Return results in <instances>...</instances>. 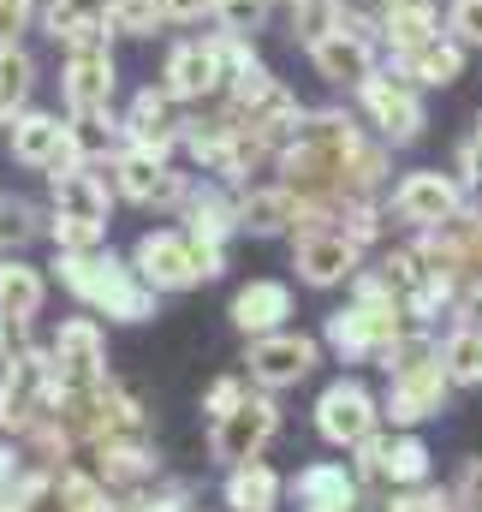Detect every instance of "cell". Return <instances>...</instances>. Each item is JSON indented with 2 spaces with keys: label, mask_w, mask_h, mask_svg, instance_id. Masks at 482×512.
I'll use <instances>...</instances> for the list:
<instances>
[{
  "label": "cell",
  "mask_w": 482,
  "mask_h": 512,
  "mask_svg": "<svg viewBox=\"0 0 482 512\" xmlns=\"http://www.w3.org/2000/svg\"><path fill=\"white\" fill-rule=\"evenodd\" d=\"M280 185L298 191V203L316 197H369L387 179V143L363 137V126L340 108L304 114L298 131L286 137V149L274 155Z\"/></svg>",
  "instance_id": "obj_1"
},
{
  "label": "cell",
  "mask_w": 482,
  "mask_h": 512,
  "mask_svg": "<svg viewBox=\"0 0 482 512\" xmlns=\"http://www.w3.org/2000/svg\"><path fill=\"white\" fill-rule=\"evenodd\" d=\"M60 280L72 298H84L90 310H102L114 322H149L155 316V286L114 251H60Z\"/></svg>",
  "instance_id": "obj_2"
},
{
  "label": "cell",
  "mask_w": 482,
  "mask_h": 512,
  "mask_svg": "<svg viewBox=\"0 0 482 512\" xmlns=\"http://www.w3.org/2000/svg\"><path fill=\"white\" fill-rule=\"evenodd\" d=\"M131 268L155 286V292H191L197 280H215L221 274V245H203L191 239L185 227H155L137 239Z\"/></svg>",
  "instance_id": "obj_3"
},
{
  "label": "cell",
  "mask_w": 482,
  "mask_h": 512,
  "mask_svg": "<svg viewBox=\"0 0 482 512\" xmlns=\"http://www.w3.org/2000/svg\"><path fill=\"white\" fill-rule=\"evenodd\" d=\"M352 96H358V114L375 126V137H381L387 149L417 143V137H423V126H429V114H423V84H411L393 60H387L375 78H363Z\"/></svg>",
  "instance_id": "obj_4"
},
{
  "label": "cell",
  "mask_w": 482,
  "mask_h": 512,
  "mask_svg": "<svg viewBox=\"0 0 482 512\" xmlns=\"http://www.w3.org/2000/svg\"><path fill=\"white\" fill-rule=\"evenodd\" d=\"M310 66H316V78H328L334 90H358L363 78H375L381 72V36H375V12H346V24L340 30H328V36H316L310 48Z\"/></svg>",
  "instance_id": "obj_5"
},
{
  "label": "cell",
  "mask_w": 482,
  "mask_h": 512,
  "mask_svg": "<svg viewBox=\"0 0 482 512\" xmlns=\"http://www.w3.org/2000/svg\"><path fill=\"white\" fill-rule=\"evenodd\" d=\"M227 84H233V72H227V54H221L215 30H209V36H185V42H173L167 60H161V90H167L179 108L221 102Z\"/></svg>",
  "instance_id": "obj_6"
},
{
  "label": "cell",
  "mask_w": 482,
  "mask_h": 512,
  "mask_svg": "<svg viewBox=\"0 0 482 512\" xmlns=\"http://www.w3.org/2000/svg\"><path fill=\"white\" fill-rule=\"evenodd\" d=\"M108 179L125 203H143V209H185L191 197L185 173H173V155L143 149V143H120V155L108 161Z\"/></svg>",
  "instance_id": "obj_7"
},
{
  "label": "cell",
  "mask_w": 482,
  "mask_h": 512,
  "mask_svg": "<svg viewBox=\"0 0 482 512\" xmlns=\"http://www.w3.org/2000/svg\"><path fill=\"white\" fill-rule=\"evenodd\" d=\"M465 179L459 173H441V167H417V173H405L399 185H393V215L405 221V227H417V233H435V227H447V221H459L465 215Z\"/></svg>",
  "instance_id": "obj_8"
},
{
  "label": "cell",
  "mask_w": 482,
  "mask_h": 512,
  "mask_svg": "<svg viewBox=\"0 0 482 512\" xmlns=\"http://www.w3.org/2000/svg\"><path fill=\"white\" fill-rule=\"evenodd\" d=\"M114 90H120V60H114L108 42L66 48V60H60L66 114H102V108H114Z\"/></svg>",
  "instance_id": "obj_9"
},
{
  "label": "cell",
  "mask_w": 482,
  "mask_h": 512,
  "mask_svg": "<svg viewBox=\"0 0 482 512\" xmlns=\"http://www.w3.org/2000/svg\"><path fill=\"white\" fill-rule=\"evenodd\" d=\"M6 149L18 167H36V173H60V167H78L72 155V126L48 108H18L12 126H6Z\"/></svg>",
  "instance_id": "obj_10"
},
{
  "label": "cell",
  "mask_w": 482,
  "mask_h": 512,
  "mask_svg": "<svg viewBox=\"0 0 482 512\" xmlns=\"http://www.w3.org/2000/svg\"><path fill=\"white\" fill-rule=\"evenodd\" d=\"M48 352H54V382L66 387V393H84V387L108 382V340H102V328L90 316L60 322V334H54Z\"/></svg>",
  "instance_id": "obj_11"
},
{
  "label": "cell",
  "mask_w": 482,
  "mask_h": 512,
  "mask_svg": "<svg viewBox=\"0 0 482 512\" xmlns=\"http://www.w3.org/2000/svg\"><path fill=\"white\" fill-rule=\"evenodd\" d=\"M280 429V411H274V399H262V393H244V405H233L227 417H215V435H209V447H215V459L221 465H250L262 447H268V435Z\"/></svg>",
  "instance_id": "obj_12"
},
{
  "label": "cell",
  "mask_w": 482,
  "mask_h": 512,
  "mask_svg": "<svg viewBox=\"0 0 482 512\" xmlns=\"http://www.w3.org/2000/svg\"><path fill=\"white\" fill-rule=\"evenodd\" d=\"M358 262H363V245L340 227H310L298 233L292 245V268L310 280V286H340V280H358Z\"/></svg>",
  "instance_id": "obj_13"
},
{
  "label": "cell",
  "mask_w": 482,
  "mask_h": 512,
  "mask_svg": "<svg viewBox=\"0 0 482 512\" xmlns=\"http://www.w3.org/2000/svg\"><path fill=\"white\" fill-rule=\"evenodd\" d=\"M120 126H125V143H143V149L173 155V149H185V126H191V120H179V102H173L161 84H149V90H137V96L125 102Z\"/></svg>",
  "instance_id": "obj_14"
},
{
  "label": "cell",
  "mask_w": 482,
  "mask_h": 512,
  "mask_svg": "<svg viewBox=\"0 0 482 512\" xmlns=\"http://www.w3.org/2000/svg\"><path fill=\"white\" fill-rule=\"evenodd\" d=\"M369 12H375V36H381L387 60H405V54H417L423 42L441 36V6L435 0H381Z\"/></svg>",
  "instance_id": "obj_15"
},
{
  "label": "cell",
  "mask_w": 482,
  "mask_h": 512,
  "mask_svg": "<svg viewBox=\"0 0 482 512\" xmlns=\"http://www.w3.org/2000/svg\"><path fill=\"white\" fill-rule=\"evenodd\" d=\"M316 429L334 441V447H363L375 435V399L358 382H334L316 399Z\"/></svg>",
  "instance_id": "obj_16"
},
{
  "label": "cell",
  "mask_w": 482,
  "mask_h": 512,
  "mask_svg": "<svg viewBox=\"0 0 482 512\" xmlns=\"http://www.w3.org/2000/svg\"><path fill=\"white\" fill-rule=\"evenodd\" d=\"M244 364H250V382L292 387L316 370V340L310 334H262V340H250V358Z\"/></svg>",
  "instance_id": "obj_17"
},
{
  "label": "cell",
  "mask_w": 482,
  "mask_h": 512,
  "mask_svg": "<svg viewBox=\"0 0 482 512\" xmlns=\"http://www.w3.org/2000/svg\"><path fill=\"white\" fill-rule=\"evenodd\" d=\"M48 191H54V215H72V221H102L108 227V209H114V179L90 161L78 167H60L48 173Z\"/></svg>",
  "instance_id": "obj_18"
},
{
  "label": "cell",
  "mask_w": 482,
  "mask_h": 512,
  "mask_svg": "<svg viewBox=\"0 0 482 512\" xmlns=\"http://www.w3.org/2000/svg\"><path fill=\"white\" fill-rule=\"evenodd\" d=\"M42 24L60 48H90V42H108L114 24H108V0H48L42 6Z\"/></svg>",
  "instance_id": "obj_19"
},
{
  "label": "cell",
  "mask_w": 482,
  "mask_h": 512,
  "mask_svg": "<svg viewBox=\"0 0 482 512\" xmlns=\"http://www.w3.org/2000/svg\"><path fill=\"white\" fill-rule=\"evenodd\" d=\"M465 54H471V48H465L453 30H441L435 42H423L417 54H405V60H393V66H399L411 84H423V90H447V84L465 78Z\"/></svg>",
  "instance_id": "obj_20"
},
{
  "label": "cell",
  "mask_w": 482,
  "mask_h": 512,
  "mask_svg": "<svg viewBox=\"0 0 482 512\" xmlns=\"http://www.w3.org/2000/svg\"><path fill=\"white\" fill-rule=\"evenodd\" d=\"M292 316V292L280 286V280H250L233 292V322H239L250 340H262V334H280V322Z\"/></svg>",
  "instance_id": "obj_21"
},
{
  "label": "cell",
  "mask_w": 482,
  "mask_h": 512,
  "mask_svg": "<svg viewBox=\"0 0 482 512\" xmlns=\"http://www.w3.org/2000/svg\"><path fill=\"white\" fill-rule=\"evenodd\" d=\"M42 298H48V280H42L36 262H24V256L0 262V316L12 328H30L42 316Z\"/></svg>",
  "instance_id": "obj_22"
},
{
  "label": "cell",
  "mask_w": 482,
  "mask_h": 512,
  "mask_svg": "<svg viewBox=\"0 0 482 512\" xmlns=\"http://www.w3.org/2000/svg\"><path fill=\"white\" fill-rule=\"evenodd\" d=\"M185 233L203 239V245H227L239 233V203L221 191V185H197L185 197Z\"/></svg>",
  "instance_id": "obj_23"
},
{
  "label": "cell",
  "mask_w": 482,
  "mask_h": 512,
  "mask_svg": "<svg viewBox=\"0 0 482 512\" xmlns=\"http://www.w3.org/2000/svg\"><path fill=\"white\" fill-rule=\"evenodd\" d=\"M239 227L244 233H286V227H298V191L292 185H256V191H244L239 197Z\"/></svg>",
  "instance_id": "obj_24"
},
{
  "label": "cell",
  "mask_w": 482,
  "mask_h": 512,
  "mask_svg": "<svg viewBox=\"0 0 482 512\" xmlns=\"http://www.w3.org/2000/svg\"><path fill=\"white\" fill-rule=\"evenodd\" d=\"M429 471V447L423 441H363V477L375 483H417Z\"/></svg>",
  "instance_id": "obj_25"
},
{
  "label": "cell",
  "mask_w": 482,
  "mask_h": 512,
  "mask_svg": "<svg viewBox=\"0 0 482 512\" xmlns=\"http://www.w3.org/2000/svg\"><path fill=\"white\" fill-rule=\"evenodd\" d=\"M292 501L304 512H352V477L346 465H310L292 477Z\"/></svg>",
  "instance_id": "obj_26"
},
{
  "label": "cell",
  "mask_w": 482,
  "mask_h": 512,
  "mask_svg": "<svg viewBox=\"0 0 482 512\" xmlns=\"http://www.w3.org/2000/svg\"><path fill=\"white\" fill-rule=\"evenodd\" d=\"M66 126H72V155L90 161V167H108L125 143V126L114 120V108H102V114H66Z\"/></svg>",
  "instance_id": "obj_27"
},
{
  "label": "cell",
  "mask_w": 482,
  "mask_h": 512,
  "mask_svg": "<svg viewBox=\"0 0 482 512\" xmlns=\"http://www.w3.org/2000/svg\"><path fill=\"white\" fill-rule=\"evenodd\" d=\"M30 90H36V60L24 42H0V108L18 114L30 108Z\"/></svg>",
  "instance_id": "obj_28"
},
{
  "label": "cell",
  "mask_w": 482,
  "mask_h": 512,
  "mask_svg": "<svg viewBox=\"0 0 482 512\" xmlns=\"http://www.w3.org/2000/svg\"><path fill=\"white\" fill-rule=\"evenodd\" d=\"M346 0H286V30H292V42H316V36H328V30H340L346 24Z\"/></svg>",
  "instance_id": "obj_29"
},
{
  "label": "cell",
  "mask_w": 482,
  "mask_h": 512,
  "mask_svg": "<svg viewBox=\"0 0 482 512\" xmlns=\"http://www.w3.org/2000/svg\"><path fill=\"white\" fill-rule=\"evenodd\" d=\"M227 501H233L239 512H274V501H280V477H274L262 459H250V465H233Z\"/></svg>",
  "instance_id": "obj_30"
},
{
  "label": "cell",
  "mask_w": 482,
  "mask_h": 512,
  "mask_svg": "<svg viewBox=\"0 0 482 512\" xmlns=\"http://www.w3.org/2000/svg\"><path fill=\"white\" fill-rule=\"evenodd\" d=\"M108 24H114V36L143 42L167 24V0H108Z\"/></svg>",
  "instance_id": "obj_31"
},
{
  "label": "cell",
  "mask_w": 482,
  "mask_h": 512,
  "mask_svg": "<svg viewBox=\"0 0 482 512\" xmlns=\"http://www.w3.org/2000/svg\"><path fill=\"white\" fill-rule=\"evenodd\" d=\"M447 376L453 382H482V328H453L447 340Z\"/></svg>",
  "instance_id": "obj_32"
},
{
  "label": "cell",
  "mask_w": 482,
  "mask_h": 512,
  "mask_svg": "<svg viewBox=\"0 0 482 512\" xmlns=\"http://www.w3.org/2000/svg\"><path fill=\"white\" fill-rule=\"evenodd\" d=\"M274 6H280V0H221V12H215V30H233V36H256V30H268Z\"/></svg>",
  "instance_id": "obj_33"
},
{
  "label": "cell",
  "mask_w": 482,
  "mask_h": 512,
  "mask_svg": "<svg viewBox=\"0 0 482 512\" xmlns=\"http://www.w3.org/2000/svg\"><path fill=\"white\" fill-rule=\"evenodd\" d=\"M102 471H108L114 483H137V477H149V453H143V441H102Z\"/></svg>",
  "instance_id": "obj_34"
},
{
  "label": "cell",
  "mask_w": 482,
  "mask_h": 512,
  "mask_svg": "<svg viewBox=\"0 0 482 512\" xmlns=\"http://www.w3.org/2000/svg\"><path fill=\"white\" fill-rule=\"evenodd\" d=\"M48 239H54L60 251H102V245H108V227H102V221H72V215H54Z\"/></svg>",
  "instance_id": "obj_35"
},
{
  "label": "cell",
  "mask_w": 482,
  "mask_h": 512,
  "mask_svg": "<svg viewBox=\"0 0 482 512\" xmlns=\"http://www.w3.org/2000/svg\"><path fill=\"white\" fill-rule=\"evenodd\" d=\"M447 30L465 48H482V0H447Z\"/></svg>",
  "instance_id": "obj_36"
},
{
  "label": "cell",
  "mask_w": 482,
  "mask_h": 512,
  "mask_svg": "<svg viewBox=\"0 0 482 512\" xmlns=\"http://www.w3.org/2000/svg\"><path fill=\"white\" fill-rule=\"evenodd\" d=\"M36 12H42V0H0V42H18Z\"/></svg>",
  "instance_id": "obj_37"
},
{
  "label": "cell",
  "mask_w": 482,
  "mask_h": 512,
  "mask_svg": "<svg viewBox=\"0 0 482 512\" xmlns=\"http://www.w3.org/2000/svg\"><path fill=\"white\" fill-rule=\"evenodd\" d=\"M215 12H221V0H167V24H215Z\"/></svg>",
  "instance_id": "obj_38"
},
{
  "label": "cell",
  "mask_w": 482,
  "mask_h": 512,
  "mask_svg": "<svg viewBox=\"0 0 482 512\" xmlns=\"http://www.w3.org/2000/svg\"><path fill=\"white\" fill-rule=\"evenodd\" d=\"M233 405H244V382H239V376H227V382L209 387V417H227Z\"/></svg>",
  "instance_id": "obj_39"
},
{
  "label": "cell",
  "mask_w": 482,
  "mask_h": 512,
  "mask_svg": "<svg viewBox=\"0 0 482 512\" xmlns=\"http://www.w3.org/2000/svg\"><path fill=\"white\" fill-rule=\"evenodd\" d=\"M447 495H411V501H393V512H447Z\"/></svg>",
  "instance_id": "obj_40"
},
{
  "label": "cell",
  "mask_w": 482,
  "mask_h": 512,
  "mask_svg": "<svg viewBox=\"0 0 482 512\" xmlns=\"http://www.w3.org/2000/svg\"><path fill=\"white\" fill-rule=\"evenodd\" d=\"M0 483H12V453L0 447Z\"/></svg>",
  "instance_id": "obj_41"
},
{
  "label": "cell",
  "mask_w": 482,
  "mask_h": 512,
  "mask_svg": "<svg viewBox=\"0 0 482 512\" xmlns=\"http://www.w3.org/2000/svg\"><path fill=\"white\" fill-rule=\"evenodd\" d=\"M6 328H12V322H6V316H0V358H6Z\"/></svg>",
  "instance_id": "obj_42"
},
{
  "label": "cell",
  "mask_w": 482,
  "mask_h": 512,
  "mask_svg": "<svg viewBox=\"0 0 482 512\" xmlns=\"http://www.w3.org/2000/svg\"><path fill=\"white\" fill-rule=\"evenodd\" d=\"M471 137H477V143H482V120H477V131H471Z\"/></svg>",
  "instance_id": "obj_43"
},
{
  "label": "cell",
  "mask_w": 482,
  "mask_h": 512,
  "mask_svg": "<svg viewBox=\"0 0 482 512\" xmlns=\"http://www.w3.org/2000/svg\"><path fill=\"white\" fill-rule=\"evenodd\" d=\"M6 120H12V114H6V108H0V126H6Z\"/></svg>",
  "instance_id": "obj_44"
},
{
  "label": "cell",
  "mask_w": 482,
  "mask_h": 512,
  "mask_svg": "<svg viewBox=\"0 0 482 512\" xmlns=\"http://www.w3.org/2000/svg\"><path fill=\"white\" fill-rule=\"evenodd\" d=\"M0 215H6V197H0Z\"/></svg>",
  "instance_id": "obj_45"
}]
</instances>
